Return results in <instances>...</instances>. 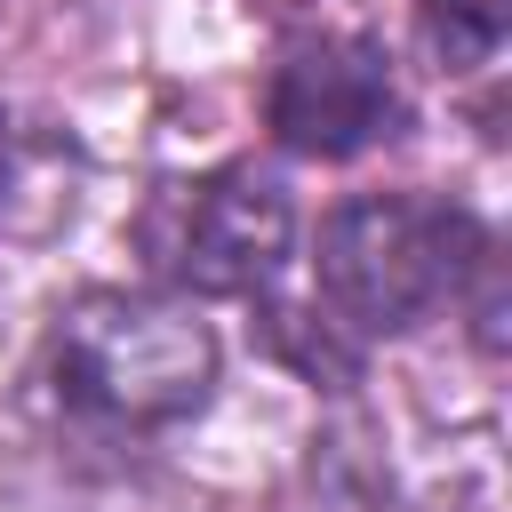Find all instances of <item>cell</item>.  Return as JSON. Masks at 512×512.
Segmentation results:
<instances>
[{
	"label": "cell",
	"mask_w": 512,
	"mask_h": 512,
	"mask_svg": "<svg viewBox=\"0 0 512 512\" xmlns=\"http://www.w3.org/2000/svg\"><path fill=\"white\" fill-rule=\"evenodd\" d=\"M48 384L72 416L112 432L176 424L216 384V328L144 288H88L48 328Z\"/></svg>",
	"instance_id": "cell-1"
},
{
	"label": "cell",
	"mask_w": 512,
	"mask_h": 512,
	"mask_svg": "<svg viewBox=\"0 0 512 512\" xmlns=\"http://www.w3.org/2000/svg\"><path fill=\"white\" fill-rule=\"evenodd\" d=\"M488 232L432 192H360L320 224L312 248V288L328 304L336 328L352 336H400L424 312H440L448 296H464V280L480 272Z\"/></svg>",
	"instance_id": "cell-2"
},
{
	"label": "cell",
	"mask_w": 512,
	"mask_h": 512,
	"mask_svg": "<svg viewBox=\"0 0 512 512\" xmlns=\"http://www.w3.org/2000/svg\"><path fill=\"white\" fill-rule=\"evenodd\" d=\"M136 240H144L152 272L192 296H256L296 248V208L272 168L232 160L192 184H168L144 208Z\"/></svg>",
	"instance_id": "cell-3"
},
{
	"label": "cell",
	"mask_w": 512,
	"mask_h": 512,
	"mask_svg": "<svg viewBox=\"0 0 512 512\" xmlns=\"http://www.w3.org/2000/svg\"><path fill=\"white\" fill-rule=\"evenodd\" d=\"M264 128L304 160H352L400 128V80L376 40H352V32L296 40L272 64Z\"/></svg>",
	"instance_id": "cell-4"
},
{
	"label": "cell",
	"mask_w": 512,
	"mask_h": 512,
	"mask_svg": "<svg viewBox=\"0 0 512 512\" xmlns=\"http://www.w3.org/2000/svg\"><path fill=\"white\" fill-rule=\"evenodd\" d=\"M504 24H512V0H416V40L440 72L496 64Z\"/></svg>",
	"instance_id": "cell-5"
},
{
	"label": "cell",
	"mask_w": 512,
	"mask_h": 512,
	"mask_svg": "<svg viewBox=\"0 0 512 512\" xmlns=\"http://www.w3.org/2000/svg\"><path fill=\"white\" fill-rule=\"evenodd\" d=\"M0 184H8V120H0Z\"/></svg>",
	"instance_id": "cell-6"
}]
</instances>
